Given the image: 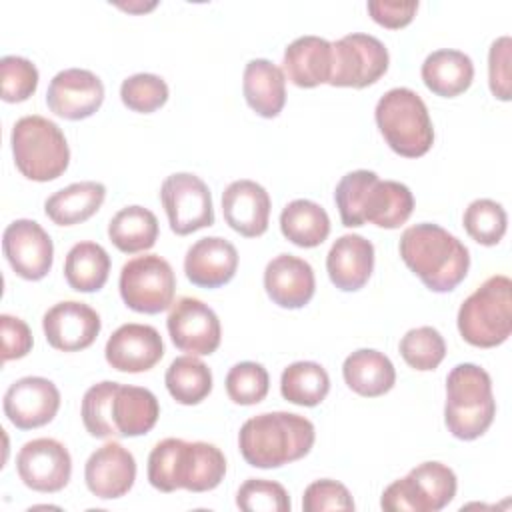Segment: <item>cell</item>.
<instances>
[{
  "label": "cell",
  "instance_id": "d6986e66",
  "mask_svg": "<svg viewBox=\"0 0 512 512\" xmlns=\"http://www.w3.org/2000/svg\"><path fill=\"white\" fill-rule=\"evenodd\" d=\"M42 328L52 348L78 352L94 344L102 322L92 306L76 300H64L44 314Z\"/></svg>",
  "mask_w": 512,
  "mask_h": 512
},
{
  "label": "cell",
  "instance_id": "f6af8a7d",
  "mask_svg": "<svg viewBox=\"0 0 512 512\" xmlns=\"http://www.w3.org/2000/svg\"><path fill=\"white\" fill-rule=\"evenodd\" d=\"M366 8L376 24L390 30H398L412 22L418 10V0H370Z\"/></svg>",
  "mask_w": 512,
  "mask_h": 512
},
{
  "label": "cell",
  "instance_id": "8992f818",
  "mask_svg": "<svg viewBox=\"0 0 512 512\" xmlns=\"http://www.w3.org/2000/svg\"><path fill=\"white\" fill-rule=\"evenodd\" d=\"M496 416L490 374L470 362L454 366L446 378L444 422L458 440L480 438Z\"/></svg>",
  "mask_w": 512,
  "mask_h": 512
},
{
  "label": "cell",
  "instance_id": "74e56055",
  "mask_svg": "<svg viewBox=\"0 0 512 512\" xmlns=\"http://www.w3.org/2000/svg\"><path fill=\"white\" fill-rule=\"evenodd\" d=\"M270 388L268 372L258 362H238L226 374V392L234 404L252 406L266 398Z\"/></svg>",
  "mask_w": 512,
  "mask_h": 512
},
{
  "label": "cell",
  "instance_id": "7bdbcfd3",
  "mask_svg": "<svg viewBox=\"0 0 512 512\" xmlns=\"http://www.w3.org/2000/svg\"><path fill=\"white\" fill-rule=\"evenodd\" d=\"M510 36H500L492 42L488 52V84L490 92L508 102L510 100Z\"/></svg>",
  "mask_w": 512,
  "mask_h": 512
},
{
  "label": "cell",
  "instance_id": "7a4b0ae2",
  "mask_svg": "<svg viewBox=\"0 0 512 512\" xmlns=\"http://www.w3.org/2000/svg\"><path fill=\"white\" fill-rule=\"evenodd\" d=\"M340 220L348 228L366 222L378 228H400L414 210L410 188L396 180H380L372 170H354L340 178L334 190Z\"/></svg>",
  "mask_w": 512,
  "mask_h": 512
},
{
  "label": "cell",
  "instance_id": "603a6c76",
  "mask_svg": "<svg viewBox=\"0 0 512 512\" xmlns=\"http://www.w3.org/2000/svg\"><path fill=\"white\" fill-rule=\"evenodd\" d=\"M238 268V250L220 236L196 240L184 256L186 278L198 288H220L228 284Z\"/></svg>",
  "mask_w": 512,
  "mask_h": 512
},
{
  "label": "cell",
  "instance_id": "e575fe53",
  "mask_svg": "<svg viewBox=\"0 0 512 512\" xmlns=\"http://www.w3.org/2000/svg\"><path fill=\"white\" fill-rule=\"evenodd\" d=\"M330 390V376L318 362L300 360L284 368L280 392L284 400L296 406H318Z\"/></svg>",
  "mask_w": 512,
  "mask_h": 512
},
{
  "label": "cell",
  "instance_id": "2e32d148",
  "mask_svg": "<svg viewBox=\"0 0 512 512\" xmlns=\"http://www.w3.org/2000/svg\"><path fill=\"white\" fill-rule=\"evenodd\" d=\"M20 480L36 492H60L72 474L68 448L54 438H36L26 442L16 456Z\"/></svg>",
  "mask_w": 512,
  "mask_h": 512
},
{
  "label": "cell",
  "instance_id": "cb8c5ba5",
  "mask_svg": "<svg viewBox=\"0 0 512 512\" xmlns=\"http://www.w3.org/2000/svg\"><path fill=\"white\" fill-rule=\"evenodd\" d=\"M264 288L280 308L296 310L306 306L316 290L312 266L292 254H278L266 264Z\"/></svg>",
  "mask_w": 512,
  "mask_h": 512
},
{
  "label": "cell",
  "instance_id": "ac0fdd59",
  "mask_svg": "<svg viewBox=\"0 0 512 512\" xmlns=\"http://www.w3.org/2000/svg\"><path fill=\"white\" fill-rule=\"evenodd\" d=\"M60 408L56 384L42 376H24L4 394V414L20 430L40 428L54 420Z\"/></svg>",
  "mask_w": 512,
  "mask_h": 512
},
{
  "label": "cell",
  "instance_id": "3957f363",
  "mask_svg": "<svg viewBox=\"0 0 512 512\" xmlns=\"http://www.w3.org/2000/svg\"><path fill=\"white\" fill-rule=\"evenodd\" d=\"M404 264L432 292L454 290L468 274L470 252L448 230L432 222L406 228L398 244Z\"/></svg>",
  "mask_w": 512,
  "mask_h": 512
},
{
  "label": "cell",
  "instance_id": "d4e9b609",
  "mask_svg": "<svg viewBox=\"0 0 512 512\" xmlns=\"http://www.w3.org/2000/svg\"><path fill=\"white\" fill-rule=\"evenodd\" d=\"M326 270L332 284L342 292L360 290L374 270V246L360 234L340 236L328 250Z\"/></svg>",
  "mask_w": 512,
  "mask_h": 512
},
{
  "label": "cell",
  "instance_id": "6da1fadb",
  "mask_svg": "<svg viewBox=\"0 0 512 512\" xmlns=\"http://www.w3.org/2000/svg\"><path fill=\"white\" fill-rule=\"evenodd\" d=\"M80 416L94 438H134L156 426L160 406L148 388L104 380L86 390Z\"/></svg>",
  "mask_w": 512,
  "mask_h": 512
},
{
  "label": "cell",
  "instance_id": "9c48e42d",
  "mask_svg": "<svg viewBox=\"0 0 512 512\" xmlns=\"http://www.w3.org/2000/svg\"><path fill=\"white\" fill-rule=\"evenodd\" d=\"M376 126L386 144L404 158H420L434 144V128L424 100L410 88H392L376 104Z\"/></svg>",
  "mask_w": 512,
  "mask_h": 512
},
{
  "label": "cell",
  "instance_id": "836d02e7",
  "mask_svg": "<svg viewBox=\"0 0 512 512\" xmlns=\"http://www.w3.org/2000/svg\"><path fill=\"white\" fill-rule=\"evenodd\" d=\"M164 382L170 396L184 406L200 404L212 392L210 368L192 354L174 358L166 370Z\"/></svg>",
  "mask_w": 512,
  "mask_h": 512
},
{
  "label": "cell",
  "instance_id": "8fae6325",
  "mask_svg": "<svg viewBox=\"0 0 512 512\" xmlns=\"http://www.w3.org/2000/svg\"><path fill=\"white\" fill-rule=\"evenodd\" d=\"M118 288L130 310L158 314L174 304L176 276L168 260L158 254H144L122 266Z\"/></svg>",
  "mask_w": 512,
  "mask_h": 512
},
{
  "label": "cell",
  "instance_id": "484cf974",
  "mask_svg": "<svg viewBox=\"0 0 512 512\" xmlns=\"http://www.w3.org/2000/svg\"><path fill=\"white\" fill-rule=\"evenodd\" d=\"M284 72L298 88L328 84L332 76V42L320 36H300L284 50Z\"/></svg>",
  "mask_w": 512,
  "mask_h": 512
},
{
  "label": "cell",
  "instance_id": "d590c367",
  "mask_svg": "<svg viewBox=\"0 0 512 512\" xmlns=\"http://www.w3.org/2000/svg\"><path fill=\"white\" fill-rule=\"evenodd\" d=\"M464 230L472 240H476L482 246H496L504 234L508 216L502 204L490 198H478L468 204L462 216Z\"/></svg>",
  "mask_w": 512,
  "mask_h": 512
},
{
  "label": "cell",
  "instance_id": "f1b7e54d",
  "mask_svg": "<svg viewBox=\"0 0 512 512\" xmlns=\"http://www.w3.org/2000/svg\"><path fill=\"white\" fill-rule=\"evenodd\" d=\"M342 376L348 388L364 398H378L392 390L396 370L390 358L372 348L352 352L342 364Z\"/></svg>",
  "mask_w": 512,
  "mask_h": 512
},
{
  "label": "cell",
  "instance_id": "b9f144b4",
  "mask_svg": "<svg viewBox=\"0 0 512 512\" xmlns=\"http://www.w3.org/2000/svg\"><path fill=\"white\" fill-rule=\"evenodd\" d=\"M304 512H324V510H354V500L342 482L322 478L312 482L302 496Z\"/></svg>",
  "mask_w": 512,
  "mask_h": 512
},
{
  "label": "cell",
  "instance_id": "ffe728a7",
  "mask_svg": "<svg viewBox=\"0 0 512 512\" xmlns=\"http://www.w3.org/2000/svg\"><path fill=\"white\" fill-rule=\"evenodd\" d=\"M106 362L118 372H146L154 368L164 356V342L160 332L148 324H122L106 342Z\"/></svg>",
  "mask_w": 512,
  "mask_h": 512
},
{
  "label": "cell",
  "instance_id": "277c9868",
  "mask_svg": "<svg viewBox=\"0 0 512 512\" xmlns=\"http://www.w3.org/2000/svg\"><path fill=\"white\" fill-rule=\"evenodd\" d=\"M226 474L222 450L210 442L160 440L148 456V482L160 492L214 490Z\"/></svg>",
  "mask_w": 512,
  "mask_h": 512
},
{
  "label": "cell",
  "instance_id": "4316f807",
  "mask_svg": "<svg viewBox=\"0 0 512 512\" xmlns=\"http://www.w3.org/2000/svg\"><path fill=\"white\" fill-rule=\"evenodd\" d=\"M242 92L258 116L276 118L286 104V76L270 60L254 58L244 68Z\"/></svg>",
  "mask_w": 512,
  "mask_h": 512
},
{
  "label": "cell",
  "instance_id": "60d3db41",
  "mask_svg": "<svg viewBox=\"0 0 512 512\" xmlns=\"http://www.w3.org/2000/svg\"><path fill=\"white\" fill-rule=\"evenodd\" d=\"M2 100L24 102L38 88V68L22 56H4L0 60Z\"/></svg>",
  "mask_w": 512,
  "mask_h": 512
},
{
  "label": "cell",
  "instance_id": "d6a6232c",
  "mask_svg": "<svg viewBox=\"0 0 512 512\" xmlns=\"http://www.w3.org/2000/svg\"><path fill=\"white\" fill-rule=\"evenodd\" d=\"M110 274V256L96 242L74 244L64 260V278L76 292H98Z\"/></svg>",
  "mask_w": 512,
  "mask_h": 512
},
{
  "label": "cell",
  "instance_id": "5bb4252c",
  "mask_svg": "<svg viewBox=\"0 0 512 512\" xmlns=\"http://www.w3.org/2000/svg\"><path fill=\"white\" fill-rule=\"evenodd\" d=\"M166 326L172 344L192 356H208L216 352L222 340L216 312L192 296H184L170 306Z\"/></svg>",
  "mask_w": 512,
  "mask_h": 512
},
{
  "label": "cell",
  "instance_id": "f35d334b",
  "mask_svg": "<svg viewBox=\"0 0 512 512\" xmlns=\"http://www.w3.org/2000/svg\"><path fill=\"white\" fill-rule=\"evenodd\" d=\"M120 98L128 110L140 112V114H150L166 104L168 84L164 82V78H160L156 74L140 72L122 82Z\"/></svg>",
  "mask_w": 512,
  "mask_h": 512
},
{
  "label": "cell",
  "instance_id": "f546056e",
  "mask_svg": "<svg viewBox=\"0 0 512 512\" xmlns=\"http://www.w3.org/2000/svg\"><path fill=\"white\" fill-rule=\"evenodd\" d=\"M104 198L106 186L102 182H74L48 196L44 202V212L58 226H74L94 216Z\"/></svg>",
  "mask_w": 512,
  "mask_h": 512
},
{
  "label": "cell",
  "instance_id": "4fadbf2b",
  "mask_svg": "<svg viewBox=\"0 0 512 512\" xmlns=\"http://www.w3.org/2000/svg\"><path fill=\"white\" fill-rule=\"evenodd\" d=\"M160 200L174 234L186 236L214 224L212 194L202 178L190 172L170 174L160 188Z\"/></svg>",
  "mask_w": 512,
  "mask_h": 512
},
{
  "label": "cell",
  "instance_id": "83f0119b",
  "mask_svg": "<svg viewBox=\"0 0 512 512\" xmlns=\"http://www.w3.org/2000/svg\"><path fill=\"white\" fill-rule=\"evenodd\" d=\"M420 74L432 94L442 98H454L470 88L474 80V64L468 54L452 48H442L426 56Z\"/></svg>",
  "mask_w": 512,
  "mask_h": 512
},
{
  "label": "cell",
  "instance_id": "8d00e7d4",
  "mask_svg": "<svg viewBox=\"0 0 512 512\" xmlns=\"http://www.w3.org/2000/svg\"><path fill=\"white\" fill-rule=\"evenodd\" d=\"M400 356L404 362L420 372H428L440 366L446 356V342L442 334L432 326H418L408 330L400 344Z\"/></svg>",
  "mask_w": 512,
  "mask_h": 512
},
{
  "label": "cell",
  "instance_id": "30bf717a",
  "mask_svg": "<svg viewBox=\"0 0 512 512\" xmlns=\"http://www.w3.org/2000/svg\"><path fill=\"white\" fill-rule=\"evenodd\" d=\"M456 474L442 462H422L404 478L394 480L380 498L388 512H438L456 496Z\"/></svg>",
  "mask_w": 512,
  "mask_h": 512
},
{
  "label": "cell",
  "instance_id": "44dd1931",
  "mask_svg": "<svg viewBox=\"0 0 512 512\" xmlns=\"http://www.w3.org/2000/svg\"><path fill=\"white\" fill-rule=\"evenodd\" d=\"M84 480L94 496L102 500L120 498L134 486L136 460L120 442H106L86 460Z\"/></svg>",
  "mask_w": 512,
  "mask_h": 512
},
{
  "label": "cell",
  "instance_id": "9a60e30c",
  "mask_svg": "<svg viewBox=\"0 0 512 512\" xmlns=\"http://www.w3.org/2000/svg\"><path fill=\"white\" fill-rule=\"evenodd\" d=\"M2 250L12 270L24 280H42L54 262L50 234L28 218L14 220L2 234Z\"/></svg>",
  "mask_w": 512,
  "mask_h": 512
},
{
  "label": "cell",
  "instance_id": "e0dca14e",
  "mask_svg": "<svg viewBox=\"0 0 512 512\" xmlns=\"http://www.w3.org/2000/svg\"><path fill=\"white\" fill-rule=\"evenodd\" d=\"M104 102L102 80L84 68L60 70L48 84L46 104L64 120H84Z\"/></svg>",
  "mask_w": 512,
  "mask_h": 512
},
{
  "label": "cell",
  "instance_id": "ee69618b",
  "mask_svg": "<svg viewBox=\"0 0 512 512\" xmlns=\"http://www.w3.org/2000/svg\"><path fill=\"white\" fill-rule=\"evenodd\" d=\"M0 334H2V362L24 358L32 350V332L28 324L16 316H0Z\"/></svg>",
  "mask_w": 512,
  "mask_h": 512
},
{
  "label": "cell",
  "instance_id": "ba28073f",
  "mask_svg": "<svg viewBox=\"0 0 512 512\" xmlns=\"http://www.w3.org/2000/svg\"><path fill=\"white\" fill-rule=\"evenodd\" d=\"M458 332L476 348H494L512 332V282L504 274L484 280L458 310Z\"/></svg>",
  "mask_w": 512,
  "mask_h": 512
},
{
  "label": "cell",
  "instance_id": "5b68a950",
  "mask_svg": "<svg viewBox=\"0 0 512 512\" xmlns=\"http://www.w3.org/2000/svg\"><path fill=\"white\" fill-rule=\"evenodd\" d=\"M316 440L314 424L294 412H262L238 432L242 458L254 468H280L304 458Z\"/></svg>",
  "mask_w": 512,
  "mask_h": 512
},
{
  "label": "cell",
  "instance_id": "7402d4cb",
  "mask_svg": "<svg viewBox=\"0 0 512 512\" xmlns=\"http://www.w3.org/2000/svg\"><path fill=\"white\" fill-rule=\"evenodd\" d=\"M270 196L254 180H234L222 194L226 224L244 238L262 236L270 220Z\"/></svg>",
  "mask_w": 512,
  "mask_h": 512
},
{
  "label": "cell",
  "instance_id": "52a82bcc",
  "mask_svg": "<svg viewBox=\"0 0 512 512\" xmlns=\"http://www.w3.org/2000/svg\"><path fill=\"white\" fill-rule=\"evenodd\" d=\"M14 164L22 176L34 182H50L62 176L70 164V148L56 122L32 114L22 116L10 134Z\"/></svg>",
  "mask_w": 512,
  "mask_h": 512
},
{
  "label": "cell",
  "instance_id": "7c38bea8",
  "mask_svg": "<svg viewBox=\"0 0 512 512\" xmlns=\"http://www.w3.org/2000/svg\"><path fill=\"white\" fill-rule=\"evenodd\" d=\"M386 46L370 34L352 32L332 42L330 86L366 88L378 82L388 70Z\"/></svg>",
  "mask_w": 512,
  "mask_h": 512
},
{
  "label": "cell",
  "instance_id": "1f68e13d",
  "mask_svg": "<svg viewBox=\"0 0 512 512\" xmlns=\"http://www.w3.org/2000/svg\"><path fill=\"white\" fill-rule=\"evenodd\" d=\"M108 238L124 254L150 250L158 240V220L144 206H126L110 218Z\"/></svg>",
  "mask_w": 512,
  "mask_h": 512
},
{
  "label": "cell",
  "instance_id": "4dcf8cb0",
  "mask_svg": "<svg viewBox=\"0 0 512 512\" xmlns=\"http://www.w3.org/2000/svg\"><path fill=\"white\" fill-rule=\"evenodd\" d=\"M280 230L292 244L300 248H316L330 234V218L320 204L298 198L284 206L280 214Z\"/></svg>",
  "mask_w": 512,
  "mask_h": 512
},
{
  "label": "cell",
  "instance_id": "ab89813d",
  "mask_svg": "<svg viewBox=\"0 0 512 512\" xmlns=\"http://www.w3.org/2000/svg\"><path fill=\"white\" fill-rule=\"evenodd\" d=\"M236 506L244 512H290V498L282 484L248 478L236 492Z\"/></svg>",
  "mask_w": 512,
  "mask_h": 512
}]
</instances>
